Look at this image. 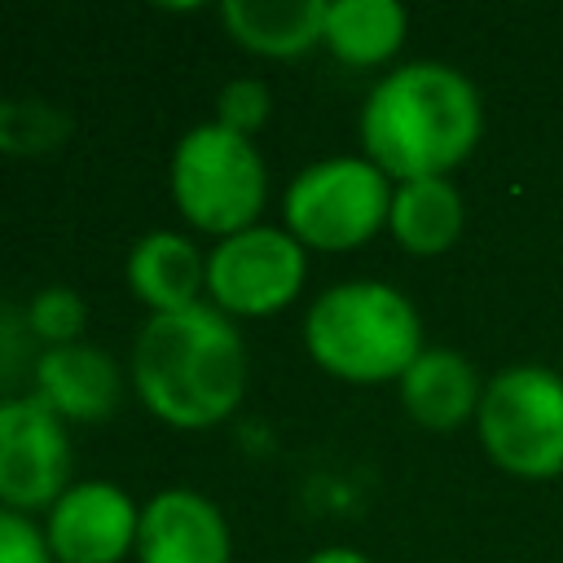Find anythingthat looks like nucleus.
Wrapping results in <instances>:
<instances>
[{
    "mask_svg": "<svg viewBox=\"0 0 563 563\" xmlns=\"http://www.w3.org/2000/svg\"><path fill=\"white\" fill-rule=\"evenodd\" d=\"M246 378L251 356L242 330L207 299L180 312H150L132 339V387L176 431L224 422L242 405Z\"/></svg>",
    "mask_w": 563,
    "mask_h": 563,
    "instance_id": "obj_1",
    "label": "nucleus"
},
{
    "mask_svg": "<svg viewBox=\"0 0 563 563\" xmlns=\"http://www.w3.org/2000/svg\"><path fill=\"white\" fill-rule=\"evenodd\" d=\"M484 132L475 84L444 62H405L387 70L361 106L365 158L396 185L449 176Z\"/></svg>",
    "mask_w": 563,
    "mask_h": 563,
    "instance_id": "obj_2",
    "label": "nucleus"
},
{
    "mask_svg": "<svg viewBox=\"0 0 563 563\" xmlns=\"http://www.w3.org/2000/svg\"><path fill=\"white\" fill-rule=\"evenodd\" d=\"M308 356L347 383H387L418 361L422 317L418 308L387 282L352 277L321 290L303 317Z\"/></svg>",
    "mask_w": 563,
    "mask_h": 563,
    "instance_id": "obj_3",
    "label": "nucleus"
},
{
    "mask_svg": "<svg viewBox=\"0 0 563 563\" xmlns=\"http://www.w3.org/2000/svg\"><path fill=\"white\" fill-rule=\"evenodd\" d=\"M172 202L216 242L260 224L268 198V172L251 136L207 119L194 123L172 150Z\"/></svg>",
    "mask_w": 563,
    "mask_h": 563,
    "instance_id": "obj_4",
    "label": "nucleus"
},
{
    "mask_svg": "<svg viewBox=\"0 0 563 563\" xmlns=\"http://www.w3.org/2000/svg\"><path fill=\"white\" fill-rule=\"evenodd\" d=\"M391 176L365 154H330L299 167L282 194V229L303 251L365 246L391 211Z\"/></svg>",
    "mask_w": 563,
    "mask_h": 563,
    "instance_id": "obj_5",
    "label": "nucleus"
},
{
    "mask_svg": "<svg viewBox=\"0 0 563 563\" xmlns=\"http://www.w3.org/2000/svg\"><path fill=\"white\" fill-rule=\"evenodd\" d=\"M475 431L501 471L519 479L563 475V378L545 365H510L493 374L484 383Z\"/></svg>",
    "mask_w": 563,
    "mask_h": 563,
    "instance_id": "obj_6",
    "label": "nucleus"
},
{
    "mask_svg": "<svg viewBox=\"0 0 563 563\" xmlns=\"http://www.w3.org/2000/svg\"><path fill=\"white\" fill-rule=\"evenodd\" d=\"M308 277V251L282 224H251L229 233L207 255V303L224 317H273Z\"/></svg>",
    "mask_w": 563,
    "mask_h": 563,
    "instance_id": "obj_7",
    "label": "nucleus"
},
{
    "mask_svg": "<svg viewBox=\"0 0 563 563\" xmlns=\"http://www.w3.org/2000/svg\"><path fill=\"white\" fill-rule=\"evenodd\" d=\"M75 449L66 422L40 396H13L0 405V506L44 510L75 484Z\"/></svg>",
    "mask_w": 563,
    "mask_h": 563,
    "instance_id": "obj_8",
    "label": "nucleus"
},
{
    "mask_svg": "<svg viewBox=\"0 0 563 563\" xmlns=\"http://www.w3.org/2000/svg\"><path fill=\"white\" fill-rule=\"evenodd\" d=\"M141 506L110 479H75L44 515L53 563H123L136 554Z\"/></svg>",
    "mask_w": 563,
    "mask_h": 563,
    "instance_id": "obj_9",
    "label": "nucleus"
},
{
    "mask_svg": "<svg viewBox=\"0 0 563 563\" xmlns=\"http://www.w3.org/2000/svg\"><path fill=\"white\" fill-rule=\"evenodd\" d=\"M233 537L220 506L198 488H163L141 506L136 563H229Z\"/></svg>",
    "mask_w": 563,
    "mask_h": 563,
    "instance_id": "obj_10",
    "label": "nucleus"
},
{
    "mask_svg": "<svg viewBox=\"0 0 563 563\" xmlns=\"http://www.w3.org/2000/svg\"><path fill=\"white\" fill-rule=\"evenodd\" d=\"M62 422H97L114 413L123 396V374L119 365L88 339L44 347L35 356V391Z\"/></svg>",
    "mask_w": 563,
    "mask_h": 563,
    "instance_id": "obj_11",
    "label": "nucleus"
},
{
    "mask_svg": "<svg viewBox=\"0 0 563 563\" xmlns=\"http://www.w3.org/2000/svg\"><path fill=\"white\" fill-rule=\"evenodd\" d=\"M128 290L150 312H180L207 299V255L176 229H154L132 242L123 264Z\"/></svg>",
    "mask_w": 563,
    "mask_h": 563,
    "instance_id": "obj_12",
    "label": "nucleus"
},
{
    "mask_svg": "<svg viewBox=\"0 0 563 563\" xmlns=\"http://www.w3.org/2000/svg\"><path fill=\"white\" fill-rule=\"evenodd\" d=\"M484 383L457 347H422L400 374V405L427 431H457L479 413Z\"/></svg>",
    "mask_w": 563,
    "mask_h": 563,
    "instance_id": "obj_13",
    "label": "nucleus"
},
{
    "mask_svg": "<svg viewBox=\"0 0 563 563\" xmlns=\"http://www.w3.org/2000/svg\"><path fill=\"white\" fill-rule=\"evenodd\" d=\"M330 0H224V31L260 57H299L325 35Z\"/></svg>",
    "mask_w": 563,
    "mask_h": 563,
    "instance_id": "obj_14",
    "label": "nucleus"
},
{
    "mask_svg": "<svg viewBox=\"0 0 563 563\" xmlns=\"http://www.w3.org/2000/svg\"><path fill=\"white\" fill-rule=\"evenodd\" d=\"M462 220H466V207L449 176L405 180L391 189L387 229L409 255H444L462 238Z\"/></svg>",
    "mask_w": 563,
    "mask_h": 563,
    "instance_id": "obj_15",
    "label": "nucleus"
},
{
    "mask_svg": "<svg viewBox=\"0 0 563 563\" xmlns=\"http://www.w3.org/2000/svg\"><path fill=\"white\" fill-rule=\"evenodd\" d=\"M409 18L396 0H330L321 44L343 66H383L400 53Z\"/></svg>",
    "mask_w": 563,
    "mask_h": 563,
    "instance_id": "obj_16",
    "label": "nucleus"
},
{
    "mask_svg": "<svg viewBox=\"0 0 563 563\" xmlns=\"http://www.w3.org/2000/svg\"><path fill=\"white\" fill-rule=\"evenodd\" d=\"M84 321H88V303L70 286H44L26 303V325L44 339V347L79 343L84 339Z\"/></svg>",
    "mask_w": 563,
    "mask_h": 563,
    "instance_id": "obj_17",
    "label": "nucleus"
},
{
    "mask_svg": "<svg viewBox=\"0 0 563 563\" xmlns=\"http://www.w3.org/2000/svg\"><path fill=\"white\" fill-rule=\"evenodd\" d=\"M66 132V119L44 101H0V150H48Z\"/></svg>",
    "mask_w": 563,
    "mask_h": 563,
    "instance_id": "obj_18",
    "label": "nucleus"
},
{
    "mask_svg": "<svg viewBox=\"0 0 563 563\" xmlns=\"http://www.w3.org/2000/svg\"><path fill=\"white\" fill-rule=\"evenodd\" d=\"M268 110H273V92H268V84L255 79V75L229 79V84L220 88V97H216V123H224V128H233V132H242V136L260 132L264 119H268Z\"/></svg>",
    "mask_w": 563,
    "mask_h": 563,
    "instance_id": "obj_19",
    "label": "nucleus"
},
{
    "mask_svg": "<svg viewBox=\"0 0 563 563\" xmlns=\"http://www.w3.org/2000/svg\"><path fill=\"white\" fill-rule=\"evenodd\" d=\"M0 563H53L44 528L9 506H0Z\"/></svg>",
    "mask_w": 563,
    "mask_h": 563,
    "instance_id": "obj_20",
    "label": "nucleus"
},
{
    "mask_svg": "<svg viewBox=\"0 0 563 563\" xmlns=\"http://www.w3.org/2000/svg\"><path fill=\"white\" fill-rule=\"evenodd\" d=\"M303 563H374V559L352 550V545H325V550H312Z\"/></svg>",
    "mask_w": 563,
    "mask_h": 563,
    "instance_id": "obj_21",
    "label": "nucleus"
},
{
    "mask_svg": "<svg viewBox=\"0 0 563 563\" xmlns=\"http://www.w3.org/2000/svg\"><path fill=\"white\" fill-rule=\"evenodd\" d=\"M0 405H4V400H0Z\"/></svg>",
    "mask_w": 563,
    "mask_h": 563,
    "instance_id": "obj_22",
    "label": "nucleus"
}]
</instances>
